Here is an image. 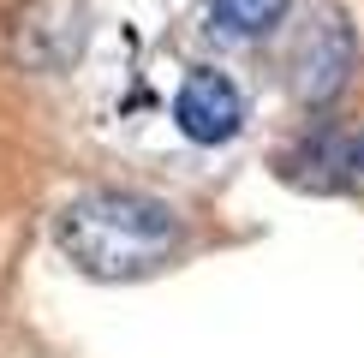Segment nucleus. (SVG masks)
I'll use <instances>...</instances> for the list:
<instances>
[{
  "label": "nucleus",
  "instance_id": "f257e3e1",
  "mask_svg": "<svg viewBox=\"0 0 364 358\" xmlns=\"http://www.w3.org/2000/svg\"><path fill=\"white\" fill-rule=\"evenodd\" d=\"M54 245L90 281H138V275H156L179 251V215H173V203L149 197V191L102 185L60 209Z\"/></svg>",
  "mask_w": 364,
  "mask_h": 358
},
{
  "label": "nucleus",
  "instance_id": "f03ea898",
  "mask_svg": "<svg viewBox=\"0 0 364 358\" xmlns=\"http://www.w3.org/2000/svg\"><path fill=\"white\" fill-rule=\"evenodd\" d=\"M281 66H287L293 102L328 108L358 72V30H353V18H346L335 0H305V6L293 12V24H287Z\"/></svg>",
  "mask_w": 364,
  "mask_h": 358
},
{
  "label": "nucleus",
  "instance_id": "7ed1b4c3",
  "mask_svg": "<svg viewBox=\"0 0 364 358\" xmlns=\"http://www.w3.org/2000/svg\"><path fill=\"white\" fill-rule=\"evenodd\" d=\"M90 42L84 0H24L6 24V48L24 72H66Z\"/></svg>",
  "mask_w": 364,
  "mask_h": 358
},
{
  "label": "nucleus",
  "instance_id": "20e7f679",
  "mask_svg": "<svg viewBox=\"0 0 364 358\" xmlns=\"http://www.w3.org/2000/svg\"><path fill=\"white\" fill-rule=\"evenodd\" d=\"M173 119H179V131L191 143H227L245 126V96H239V84L227 72L191 66L179 78V90H173Z\"/></svg>",
  "mask_w": 364,
  "mask_h": 358
},
{
  "label": "nucleus",
  "instance_id": "39448f33",
  "mask_svg": "<svg viewBox=\"0 0 364 358\" xmlns=\"http://www.w3.org/2000/svg\"><path fill=\"white\" fill-rule=\"evenodd\" d=\"M316 168V185H346V179H364V138H311L305 149L287 156V173Z\"/></svg>",
  "mask_w": 364,
  "mask_h": 358
},
{
  "label": "nucleus",
  "instance_id": "423d86ee",
  "mask_svg": "<svg viewBox=\"0 0 364 358\" xmlns=\"http://www.w3.org/2000/svg\"><path fill=\"white\" fill-rule=\"evenodd\" d=\"M281 18H287V0H209V24L221 36H239V42L269 36Z\"/></svg>",
  "mask_w": 364,
  "mask_h": 358
}]
</instances>
